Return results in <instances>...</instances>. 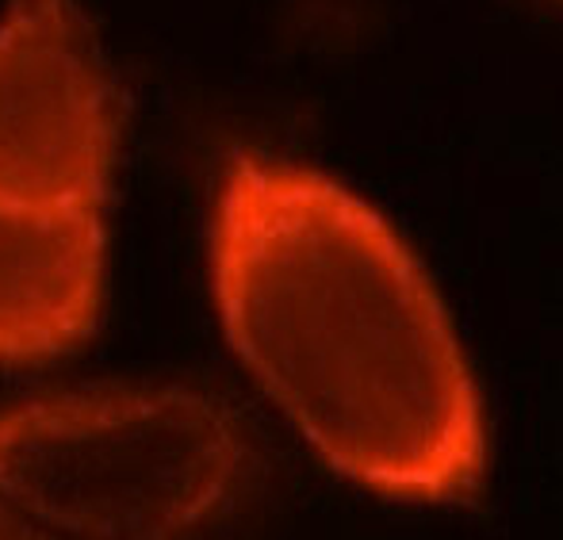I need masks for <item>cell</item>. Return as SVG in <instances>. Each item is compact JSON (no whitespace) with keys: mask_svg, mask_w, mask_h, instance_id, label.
Here are the masks:
<instances>
[{"mask_svg":"<svg viewBox=\"0 0 563 540\" xmlns=\"http://www.w3.org/2000/svg\"><path fill=\"white\" fill-rule=\"evenodd\" d=\"M227 341L334 472L418 503L479 495L487 433L426 268L361 196L238 150L211 216Z\"/></svg>","mask_w":563,"mask_h":540,"instance_id":"6da1fadb","label":"cell"},{"mask_svg":"<svg viewBox=\"0 0 563 540\" xmlns=\"http://www.w3.org/2000/svg\"><path fill=\"white\" fill-rule=\"evenodd\" d=\"M250 441L185 384H92L0 410V540H162L238 498Z\"/></svg>","mask_w":563,"mask_h":540,"instance_id":"7a4b0ae2","label":"cell"},{"mask_svg":"<svg viewBox=\"0 0 563 540\" xmlns=\"http://www.w3.org/2000/svg\"><path fill=\"white\" fill-rule=\"evenodd\" d=\"M123 97L77 0L0 15V196L104 208Z\"/></svg>","mask_w":563,"mask_h":540,"instance_id":"3957f363","label":"cell"},{"mask_svg":"<svg viewBox=\"0 0 563 540\" xmlns=\"http://www.w3.org/2000/svg\"><path fill=\"white\" fill-rule=\"evenodd\" d=\"M104 268V208L0 196V368L74 353L100 322Z\"/></svg>","mask_w":563,"mask_h":540,"instance_id":"277c9868","label":"cell"}]
</instances>
